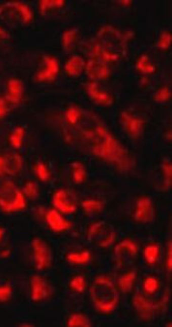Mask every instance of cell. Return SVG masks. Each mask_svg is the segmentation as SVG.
<instances>
[{"mask_svg":"<svg viewBox=\"0 0 172 327\" xmlns=\"http://www.w3.org/2000/svg\"><path fill=\"white\" fill-rule=\"evenodd\" d=\"M5 167H6L5 162L2 159L0 158V172H2L5 169Z\"/></svg>","mask_w":172,"mask_h":327,"instance_id":"9c48e42d","label":"cell"},{"mask_svg":"<svg viewBox=\"0 0 172 327\" xmlns=\"http://www.w3.org/2000/svg\"><path fill=\"white\" fill-rule=\"evenodd\" d=\"M3 234H4V232H3V230H2V229H0V240H1V238H2V236H3Z\"/></svg>","mask_w":172,"mask_h":327,"instance_id":"30bf717a","label":"cell"},{"mask_svg":"<svg viewBox=\"0 0 172 327\" xmlns=\"http://www.w3.org/2000/svg\"><path fill=\"white\" fill-rule=\"evenodd\" d=\"M33 252L37 266L39 268H45L50 263V253L46 244L42 240H35L33 242Z\"/></svg>","mask_w":172,"mask_h":327,"instance_id":"3957f363","label":"cell"},{"mask_svg":"<svg viewBox=\"0 0 172 327\" xmlns=\"http://www.w3.org/2000/svg\"><path fill=\"white\" fill-rule=\"evenodd\" d=\"M48 295V288L42 278L34 277L31 281V296L34 301H41Z\"/></svg>","mask_w":172,"mask_h":327,"instance_id":"277c9868","label":"cell"},{"mask_svg":"<svg viewBox=\"0 0 172 327\" xmlns=\"http://www.w3.org/2000/svg\"><path fill=\"white\" fill-rule=\"evenodd\" d=\"M12 288L10 285H0V302H5L10 299Z\"/></svg>","mask_w":172,"mask_h":327,"instance_id":"8992f818","label":"cell"},{"mask_svg":"<svg viewBox=\"0 0 172 327\" xmlns=\"http://www.w3.org/2000/svg\"><path fill=\"white\" fill-rule=\"evenodd\" d=\"M92 299L100 309L109 311L117 302V293L109 280L99 278L92 285Z\"/></svg>","mask_w":172,"mask_h":327,"instance_id":"6da1fadb","label":"cell"},{"mask_svg":"<svg viewBox=\"0 0 172 327\" xmlns=\"http://www.w3.org/2000/svg\"><path fill=\"white\" fill-rule=\"evenodd\" d=\"M22 130H20V129H18V130H16V131L14 132V134H13V137H12V142H13V144H14L15 147H19V146H21V143H22Z\"/></svg>","mask_w":172,"mask_h":327,"instance_id":"52a82bcc","label":"cell"},{"mask_svg":"<svg viewBox=\"0 0 172 327\" xmlns=\"http://www.w3.org/2000/svg\"><path fill=\"white\" fill-rule=\"evenodd\" d=\"M5 113H6V106L3 101H0V116L5 115Z\"/></svg>","mask_w":172,"mask_h":327,"instance_id":"ba28073f","label":"cell"},{"mask_svg":"<svg viewBox=\"0 0 172 327\" xmlns=\"http://www.w3.org/2000/svg\"><path fill=\"white\" fill-rule=\"evenodd\" d=\"M24 206L22 194L11 184L4 185L0 191V207L5 211H14Z\"/></svg>","mask_w":172,"mask_h":327,"instance_id":"7a4b0ae2","label":"cell"},{"mask_svg":"<svg viewBox=\"0 0 172 327\" xmlns=\"http://www.w3.org/2000/svg\"><path fill=\"white\" fill-rule=\"evenodd\" d=\"M22 93V85L18 81H12L9 84V99L16 101Z\"/></svg>","mask_w":172,"mask_h":327,"instance_id":"5b68a950","label":"cell"}]
</instances>
